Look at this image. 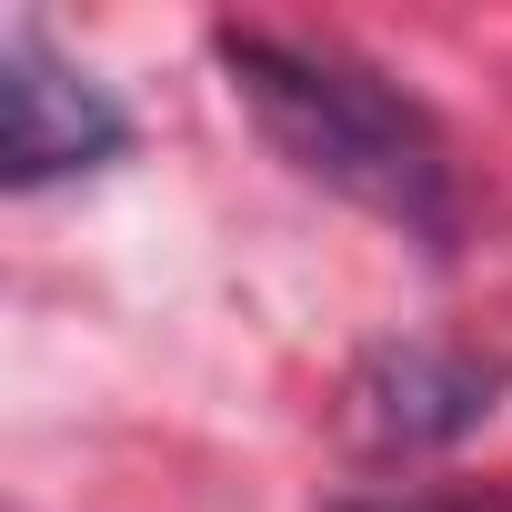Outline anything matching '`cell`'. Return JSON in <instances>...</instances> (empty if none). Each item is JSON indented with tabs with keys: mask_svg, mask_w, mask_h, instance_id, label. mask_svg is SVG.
<instances>
[{
	"mask_svg": "<svg viewBox=\"0 0 512 512\" xmlns=\"http://www.w3.org/2000/svg\"><path fill=\"white\" fill-rule=\"evenodd\" d=\"M211 61L302 181H322L332 201L372 211L382 231H402L422 251L462 241L452 141L402 81H382L372 61H352L332 41H282V31H211Z\"/></svg>",
	"mask_w": 512,
	"mask_h": 512,
	"instance_id": "obj_1",
	"label": "cell"
},
{
	"mask_svg": "<svg viewBox=\"0 0 512 512\" xmlns=\"http://www.w3.org/2000/svg\"><path fill=\"white\" fill-rule=\"evenodd\" d=\"M512 362L502 352H472V342H372L352 372H342V432L362 462H432L452 442H472L502 402Z\"/></svg>",
	"mask_w": 512,
	"mask_h": 512,
	"instance_id": "obj_2",
	"label": "cell"
},
{
	"mask_svg": "<svg viewBox=\"0 0 512 512\" xmlns=\"http://www.w3.org/2000/svg\"><path fill=\"white\" fill-rule=\"evenodd\" d=\"M121 151H131V111L41 31H11V51H0V181L51 191V181L111 171Z\"/></svg>",
	"mask_w": 512,
	"mask_h": 512,
	"instance_id": "obj_3",
	"label": "cell"
},
{
	"mask_svg": "<svg viewBox=\"0 0 512 512\" xmlns=\"http://www.w3.org/2000/svg\"><path fill=\"white\" fill-rule=\"evenodd\" d=\"M342 512H482V502H442V492H412V502H342Z\"/></svg>",
	"mask_w": 512,
	"mask_h": 512,
	"instance_id": "obj_4",
	"label": "cell"
}]
</instances>
